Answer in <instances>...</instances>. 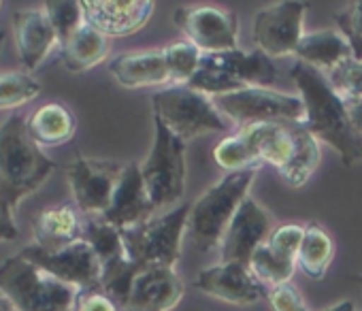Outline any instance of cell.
I'll return each instance as SVG.
<instances>
[{
  "mask_svg": "<svg viewBox=\"0 0 362 311\" xmlns=\"http://www.w3.org/2000/svg\"><path fill=\"white\" fill-rule=\"evenodd\" d=\"M290 77L294 79L305 102L303 126L317 141L330 145L345 167H354L356 163H360L362 141L349 124L343 98L330 88L326 75L296 60L290 69Z\"/></svg>",
  "mask_w": 362,
  "mask_h": 311,
  "instance_id": "1",
  "label": "cell"
},
{
  "mask_svg": "<svg viewBox=\"0 0 362 311\" xmlns=\"http://www.w3.org/2000/svg\"><path fill=\"white\" fill-rule=\"evenodd\" d=\"M239 134L250 145L254 160L260 167H275L292 188L305 186L322 160L320 141L303 122H258L241 128Z\"/></svg>",
  "mask_w": 362,
  "mask_h": 311,
  "instance_id": "2",
  "label": "cell"
},
{
  "mask_svg": "<svg viewBox=\"0 0 362 311\" xmlns=\"http://www.w3.org/2000/svg\"><path fill=\"white\" fill-rule=\"evenodd\" d=\"M56 169L58 165L30 136L22 113H11L0 124V199L13 211Z\"/></svg>",
  "mask_w": 362,
  "mask_h": 311,
  "instance_id": "3",
  "label": "cell"
},
{
  "mask_svg": "<svg viewBox=\"0 0 362 311\" xmlns=\"http://www.w3.org/2000/svg\"><path fill=\"white\" fill-rule=\"evenodd\" d=\"M100 288L119 311H173L184 296V281L175 266H143L130 258L105 273Z\"/></svg>",
  "mask_w": 362,
  "mask_h": 311,
  "instance_id": "4",
  "label": "cell"
},
{
  "mask_svg": "<svg viewBox=\"0 0 362 311\" xmlns=\"http://www.w3.org/2000/svg\"><path fill=\"white\" fill-rule=\"evenodd\" d=\"M258 169H245L224 175L192 207L188 216V239L199 252H209L222 243V237L247 199Z\"/></svg>",
  "mask_w": 362,
  "mask_h": 311,
  "instance_id": "5",
  "label": "cell"
},
{
  "mask_svg": "<svg viewBox=\"0 0 362 311\" xmlns=\"http://www.w3.org/2000/svg\"><path fill=\"white\" fill-rule=\"evenodd\" d=\"M0 290L18 311H73L79 290L16 254L0 262Z\"/></svg>",
  "mask_w": 362,
  "mask_h": 311,
  "instance_id": "6",
  "label": "cell"
},
{
  "mask_svg": "<svg viewBox=\"0 0 362 311\" xmlns=\"http://www.w3.org/2000/svg\"><path fill=\"white\" fill-rule=\"evenodd\" d=\"M275 77L277 69L273 58L260 49H254L252 54L233 49L222 54H203L201 66L188 86L214 98L245 88H267Z\"/></svg>",
  "mask_w": 362,
  "mask_h": 311,
  "instance_id": "7",
  "label": "cell"
},
{
  "mask_svg": "<svg viewBox=\"0 0 362 311\" xmlns=\"http://www.w3.org/2000/svg\"><path fill=\"white\" fill-rule=\"evenodd\" d=\"M141 177L156 213L173 209L186 190V143L153 117V143L141 165Z\"/></svg>",
  "mask_w": 362,
  "mask_h": 311,
  "instance_id": "8",
  "label": "cell"
},
{
  "mask_svg": "<svg viewBox=\"0 0 362 311\" xmlns=\"http://www.w3.org/2000/svg\"><path fill=\"white\" fill-rule=\"evenodd\" d=\"M151 109L153 117L184 143L205 132H224L230 128V122L216 109L211 96L190 86H168L156 92Z\"/></svg>",
  "mask_w": 362,
  "mask_h": 311,
  "instance_id": "9",
  "label": "cell"
},
{
  "mask_svg": "<svg viewBox=\"0 0 362 311\" xmlns=\"http://www.w3.org/2000/svg\"><path fill=\"white\" fill-rule=\"evenodd\" d=\"M190 205L181 203L168 211L122 230L124 247L134 264L175 266L181 256V241L188 228Z\"/></svg>",
  "mask_w": 362,
  "mask_h": 311,
  "instance_id": "10",
  "label": "cell"
},
{
  "mask_svg": "<svg viewBox=\"0 0 362 311\" xmlns=\"http://www.w3.org/2000/svg\"><path fill=\"white\" fill-rule=\"evenodd\" d=\"M211 100L224 117L241 128L258 122L305 119V102L300 96H290L269 88H245L239 92L214 96Z\"/></svg>",
  "mask_w": 362,
  "mask_h": 311,
  "instance_id": "11",
  "label": "cell"
},
{
  "mask_svg": "<svg viewBox=\"0 0 362 311\" xmlns=\"http://www.w3.org/2000/svg\"><path fill=\"white\" fill-rule=\"evenodd\" d=\"M126 171V165L115 160H98L79 156L66 167V177L73 190L77 209L83 216L103 218L111 207L115 188Z\"/></svg>",
  "mask_w": 362,
  "mask_h": 311,
  "instance_id": "12",
  "label": "cell"
},
{
  "mask_svg": "<svg viewBox=\"0 0 362 311\" xmlns=\"http://www.w3.org/2000/svg\"><path fill=\"white\" fill-rule=\"evenodd\" d=\"M20 254L28 258L30 262H35L45 273L54 275L56 279L75 286L79 292L100 288L103 264L94 247L83 239L60 250H43L37 243H33V245H26Z\"/></svg>",
  "mask_w": 362,
  "mask_h": 311,
  "instance_id": "13",
  "label": "cell"
},
{
  "mask_svg": "<svg viewBox=\"0 0 362 311\" xmlns=\"http://www.w3.org/2000/svg\"><path fill=\"white\" fill-rule=\"evenodd\" d=\"M307 5L300 0H281L260 9L254 18L256 49L269 58H288L296 54L303 33V18Z\"/></svg>",
  "mask_w": 362,
  "mask_h": 311,
  "instance_id": "14",
  "label": "cell"
},
{
  "mask_svg": "<svg viewBox=\"0 0 362 311\" xmlns=\"http://www.w3.org/2000/svg\"><path fill=\"white\" fill-rule=\"evenodd\" d=\"M177 28L188 37L203 54H222L239 49V20L237 13L228 9H218L211 5L179 7L173 16Z\"/></svg>",
  "mask_w": 362,
  "mask_h": 311,
  "instance_id": "15",
  "label": "cell"
},
{
  "mask_svg": "<svg viewBox=\"0 0 362 311\" xmlns=\"http://www.w3.org/2000/svg\"><path fill=\"white\" fill-rule=\"evenodd\" d=\"M269 235H271L269 213L254 199L247 196L222 237L220 243L222 262H239L250 266L252 254L262 243H267Z\"/></svg>",
  "mask_w": 362,
  "mask_h": 311,
  "instance_id": "16",
  "label": "cell"
},
{
  "mask_svg": "<svg viewBox=\"0 0 362 311\" xmlns=\"http://www.w3.org/2000/svg\"><path fill=\"white\" fill-rule=\"evenodd\" d=\"M86 24L107 39L139 33L153 13L151 0H83Z\"/></svg>",
  "mask_w": 362,
  "mask_h": 311,
  "instance_id": "17",
  "label": "cell"
},
{
  "mask_svg": "<svg viewBox=\"0 0 362 311\" xmlns=\"http://www.w3.org/2000/svg\"><path fill=\"white\" fill-rule=\"evenodd\" d=\"M192 286L209 296L233 305H252L264 296V286L254 277L250 266L239 262H220L197 275Z\"/></svg>",
  "mask_w": 362,
  "mask_h": 311,
  "instance_id": "18",
  "label": "cell"
},
{
  "mask_svg": "<svg viewBox=\"0 0 362 311\" xmlns=\"http://www.w3.org/2000/svg\"><path fill=\"white\" fill-rule=\"evenodd\" d=\"M13 39H16L20 62L24 71L30 75L47 60L52 49L60 45L58 33L45 7L18 11L13 16Z\"/></svg>",
  "mask_w": 362,
  "mask_h": 311,
  "instance_id": "19",
  "label": "cell"
},
{
  "mask_svg": "<svg viewBox=\"0 0 362 311\" xmlns=\"http://www.w3.org/2000/svg\"><path fill=\"white\" fill-rule=\"evenodd\" d=\"M151 216H156V209L147 196L143 177H141V165L128 163L126 171L115 188L111 207L107 209L103 220H107L109 224H113L119 230H126V228H132V226L149 220Z\"/></svg>",
  "mask_w": 362,
  "mask_h": 311,
  "instance_id": "20",
  "label": "cell"
},
{
  "mask_svg": "<svg viewBox=\"0 0 362 311\" xmlns=\"http://www.w3.org/2000/svg\"><path fill=\"white\" fill-rule=\"evenodd\" d=\"M109 73L119 86L128 90L153 88V86H162L170 81L164 49H143V52L119 54L109 62Z\"/></svg>",
  "mask_w": 362,
  "mask_h": 311,
  "instance_id": "21",
  "label": "cell"
},
{
  "mask_svg": "<svg viewBox=\"0 0 362 311\" xmlns=\"http://www.w3.org/2000/svg\"><path fill=\"white\" fill-rule=\"evenodd\" d=\"M35 243L43 250H60L81 239L83 213L77 205H54L37 213L33 220Z\"/></svg>",
  "mask_w": 362,
  "mask_h": 311,
  "instance_id": "22",
  "label": "cell"
},
{
  "mask_svg": "<svg viewBox=\"0 0 362 311\" xmlns=\"http://www.w3.org/2000/svg\"><path fill=\"white\" fill-rule=\"evenodd\" d=\"M296 60L313 66L320 73H330L341 62L354 58L347 39L339 30H315L300 39L296 47Z\"/></svg>",
  "mask_w": 362,
  "mask_h": 311,
  "instance_id": "23",
  "label": "cell"
},
{
  "mask_svg": "<svg viewBox=\"0 0 362 311\" xmlns=\"http://www.w3.org/2000/svg\"><path fill=\"white\" fill-rule=\"evenodd\" d=\"M28 130L39 147H58L75 136L77 119L66 105L47 102L30 115Z\"/></svg>",
  "mask_w": 362,
  "mask_h": 311,
  "instance_id": "24",
  "label": "cell"
},
{
  "mask_svg": "<svg viewBox=\"0 0 362 311\" xmlns=\"http://www.w3.org/2000/svg\"><path fill=\"white\" fill-rule=\"evenodd\" d=\"M62 47V64L71 73H86L109 56V39L90 24H83Z\"/></svg>",
  "mask_w": 362,
  "mask_h": 311,
  "instance_id": "25",
  "label": "cell"
},
{
  "mask_svg": "<svg viewBox=\"0 0 362 311\" xmlns=\"http://www.w3.org/2000/svg\"><path fill=\"white\" fill-rule=\"evenodd\" d=\"M81 239L88 241L94 247V252H96V256H98V260L103 264V275L113 271L115 266H119L122 262L128 260L124 239H122V230L115 228L113 224H109L103 218L83 216Z\"/></svg>",
  "mask_w": 362,
  "mask_h": 311,
  "instance_id": "26",
  "label": "cell"
},
{
  "mask_svg": "<svg viewBox=\"0 0 362 311\" xmlns=\"http://www.w3.org/2000/svg\"><path fill=\"white\" fill-rule=\"evenodd\" d=\"M334 258V241L324 226L317 222L305 224V237L296 256V264L307 277L320 279L326 275L330 262Z\"/></svg>",
  "mask_w": 362,
  "mask_h": 311,
  "instance_id": "27",
  "label": "cell"
},
{
  "mask_svg": "<svg viewBox=\"0 0 362 311\" xmlns=\"http://www.w3.org/2000/svg\"><path fill=\"white\" fill-rule=\"evenodd\" d=\"M250 271L264 288H277V286L290 283V279L296 271V260H288V258L275 254L267 243H262L252 254Z\"/></svg>",
  "mask_w": 362,
  "mask_h": 311,
  "instance_id": "28",
  "label": "cell"
},
{
  "mask_svg": "<svg viewBox=\"0 0 362 311\" xmlns=\"http://www.w3.org/2000/svg\"><path fill=\"white\" fill-rule=\"evenodd\" d=\"M41 94V83L26 71L0 73V111H16Z\"/></svg>",
  "mask_w": 362,
  "mask_h": 311,
  "instance_id": "29",
  "label": "cell"
},
{
  "mask_svg": "<svg viewBox=\"0 0 362 311\" xmlns=\"http://www.w3.org/2000/svg\"><path fill=\"white\" fill-rule=\"evenodd\" d=\"M164 49L168 73H170V83L173 86H188V81L197 75L203 52L192 45L190 41H181V43H170Z\"/></svg>",
  "mask_w": 362,
  "mask_h": 311,
  "instance_id": "30",
  "label": "cell"
},
{
  "mask_svg": "<svg viewBox=\"0 0 362 311\" xmlns=\"http://www.w3.org/2000/svg\"><path fill=\"white\" fill-rule=\"evenodd\" d=\"M214 160L218 163L220 169H224L228 173H237V171H245V169H260V165L254 160V153H252L250 145L245 143V139L239 132L222 139L216 145Z\"/></svg>",
  "mask_w": 362,
  "mask_h": 311,
  "instance_id": "31",
  "label": "cell"
},
{
  "mask_svg": "<svg viewBox=\"0 0 362 311\" xmlns=\"http://www.w3.org/2000/svg\"><path fill=\"white\" fill-rule=\"evenodd\" d=\"M56 33H58V39H60V45L66 43L83 24H86V18H83V5L81 3H75V0H49V3L43 5Z\"/></svg>",
  "mask_w": 362,
  "mask_h": 311,
  "instance_id": "32",
  "label": "cell"
},
{
  "mask_svg": "<svg viewBox=\"0 0 362 311\" xmlns=\"http://www.w3.org/2000/svg\"><path fill=\"white\" fill-rule=\"evenodd\" d=\"M326 79L343 100L362 98V60L349 58L341 62L330 73H326Z\"/></svg>",
  "mask_w": 362,
  "mask_h": 311,
  "instance_id": "33",
  "label": "cell"
},
{
  "mask_svg": "<svg viewBox=\"0 0 362 311\" xmlns=\"http://www.w3.org/2000/svg\"><path fill=\"white\" fill-rule=\"evenodd\" d=\"M337 30L347 39L354 60H362V0L345 5L337 16Z\"/></svg>",
  "mask_w": 362,
  "mask_h": 311,
  "instance_id": "34",
  "label": "cell"
},
{
  "mask_svg": "<svg viewBox=\"0 0 362 311\" xmlns=\"http://www.w3.org/2000/svg\"><path fill=\"white\" fill-rule=\"evenodd\" d=\"M303 237H305V226L303 224H281V226L271 230V235L267 239V245L275 254H279V256H284L288 260H296Z\"/></svg>",
  "mask_w": 362,
  "mask_h": 311,
  "instance_id": "35",
  "label": "cell"
},
{
  "mask_svg": "<svg viewBox=\"0 0 362 311\" xmlns=\"http://www.w3.org/2000/svg\"><path fill=\"white\" fill-rule=\"evenodd\" d=\"M264 290H267L264 296H267L269 305L273 307V311H309L300 292L292 283H284L277 288H264Z\"/></svg>",
  "mask_w": 362,
  "mask_h": 311,
  "instance_id": "36",
  "label": "cell"
},
{
  "mask_svg": "<svg viewBox=\"0 0 362 311\" xmlns=\"http://www.w3.org/2000/svg\"><path fill=\"white\" fill-rule=\"evenodd\" d=\"M73 311H119V307L103 288H92L79 292Z\"/></svg>",
  "mask_w": 362,
  "mask_h": 311,
  "instance_id": "37",
  "label": "cell"
},
{
  "mask_svg": "<svg viewBox=\"0 0 362 311\" xmlns=\"http://www.w3.org/2000/svg\"><path fill=\"white\" fill-rule=\"evenodd\" d=\"M20 235L16 218H13V209L0 199V241H16Z\"/></svg>",
  "mask_w": 362,
  "mask_h": 311,
  "instance_id": "38",
  "label": "cell"
},
{
  "mask_svg": "<svg viewBox=\"0 0 362 311\" xmlns=\"http://www.w3.org/2000/svg\"><path fill=\"white\" fill-rule=\"evenodd\" d=\"M345 109H347V117L349 124L354 128V132L358 134V139L362 141V98H354V100H343Z\"/></svg>",
  "mask_w": 362,
  "mask_h": 311,
  "instance_id": "39",
  "label": "cell"
},
{
  "mask_svg": "<svg viewBox=\"0 0 362 311\" xmlns=\"http://www.w3.org/2000/svg\"><path fill=\"white\" fill-rule=\"evenodd\" d=\"M324 311H356V309H354L351 300H341V303H337V305H332V307H328Z\"/></svg>",
  "mask_w": 362,
  "mask_h": 311,
  "instance_id": "40",
  "label": "cell"
},
{
  "mask_svg": "<svg viewBox=\"0 0 362 311\" xmlns=\"http://www.w3.org/2000/svg\"><path fill=\"white\" fill-rule=\"evenodd\" d=\"M0 311H18V307L7 296H0Z\"/></svg>",
  "mask_w": 362,
  "mask_h": 311,
  "instance_id": "41",
  "label": "cell"
},
{
  "mask_svg": "<svg viewBox=\"0 0 362 311\" xmlns=\"http://www.w3.org/2000/svg\"><path fill=\"white\" fill-rule=\"evenodd\" d=\"M3 41H5V30H0V47H3Z\"/></svg>",
  "mask_w": 362,
  "mask_h": 311,
  "instance_id": "42",
  "label": "cell"
},
{
  "mask_svg": "<svg viewBox=\"0 0 362 311\" xmlns=\"http://www.w3.org/2000/svg\"><path fill=\"white\" fill-rule=\"evenodd\" d=\"M0 7H3V3H0Z\"/></svg>",
  "mask_w": 362,
  "mask_h": 311,
  "instance_id": "43",
  "label": "cell"
}]
</instances>
